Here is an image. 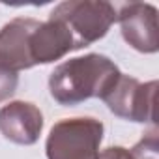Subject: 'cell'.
<instances>
[{
	"instance_id": "cell-1",
	"label": "cell",
	"mask_w": 159,
	"mask_h": 159,
	"mask_svg": "<svg viewBox=\"0 0 159 159\" xmlns=\"http://www.w3.org/2000/svg\"><path fill=\"white\" fill-rule=\"evenodd\" d=\"M120 75L122 71L109 56L90 52L58 64L49 77V92L56 103L73 107L92 98L103 99Z\"/></svg>"
},
{
	"instance_id": "cell-2",
	"label": "cell",
	"mask_w": 159,
	"mask_h": 159,
	"mask_svg": "<svg viewBox=\"0 0 159 159\" xmlns=\"http://www.w3.org/2000/svg\"><path fill=\"white\" fill-rule=\"evenodd\" d=\"M103 133V122L96 118H64L47 135V159H99Z\"/></svg>"
},
{
	"instance_id": "cell-3",
	"label": "cell",
	"mask_w": 159,
	"mask_h": 159,
	"mask_svg": "<svg viewBox=\"0 0 159 159\" xmlns=\"http://www.w3.org/2000/svg\"><path fill=\"white\" fill-rule=\"evenodd\" d=\"M49 17L62 21L69 28L79 51L107 36L116 23V8L105 0H67L60 2Z\"/></svg>"
},
{
	"instance_id": "cell-4",
	"label": "cell",
	"mask_w": 159,
	"mask_h": 159,
	"mask_svg": "<svg viewBox=\"0 0 159 159\" xmlns=\"http://www.w3.org/2000/svg\"><path fill=\"white\" fill-rule=\"evenodd\" d=\"M155 94L157 81L140 83L139 79L122 73L112 90L103 98V101L107 103L109 111L118 118L139 124H153Z\"/></svg>"
},
{
	"instance_id": "cell-5",
	"label": "cell",
	"mask_w": 159,
	"mask_h": 159,
	"mask_svg": "<svg viewBox=\"0 0 159 159\" xmlns=\"http://www.w3.org/2000/svg\"><path fill=\"white\" fill-rule=\"evenodd\" d=\"M122 38L139 52L152 54L159 49L157 8L146 2H129L116 10Z\"/></svg>"
},
{
	"instance_id": "cell-6",
	"label": "cell",
	"mask_w": 159,
	"mask_h": 159,
	"mask_svg": "<svg viewBox=\"0 0 159 159\" xmlns=\"http://www.w3.org/2000/svg\"><path fill=\"white\" fill-rule=\"evenodd\" d=\"M38 25V19L15 17L0 28V66L15 73L34 67L30 60V36Z\"/></svg>"
},
{
	"instance_id": "cell-7",
	"label": "cell",
	"mask_w": 159,
	"mask_h": 159,
	"mask_svg": "<svg viewBox=\"0 0 159 159\" xmlns=\"http://www.w3.org/2000/svg\"><path fill=\"white\" fill-rule=\"evenodd\" d=\"M43 129L41 111L28 101H10L0 109V133L10 142L30 146L39 140Z\"/></svg>"
},
{
	"instance_id": "cell-8",
	"label": "cell",
	"mask_w": 159,
	"mask_h": 159,
	"mask_svg": "<svg viewBox=\"0 0 159 159\" xmlns=\"http://www.w3.org/2000/svg\"><path fill=\"white\" fill-rule=\"evenodd\" d=\"M71 51H77L75 39L69 28L54 17L39 21L30 36V60L34 66L56 62Z\"/></svg>"
},
{
	"instance_id": "cell-9",
	"label": "cell",
	"mask_w": 159,
	"mask_h": 159,
	"mask_svg": "<svg viewBox=\"0 0 159 159\" xmlns=\"http://www.w3.org/2000/svg\"><path fill=\"white\" fill-rule=\"evenodd\" d=\"M131 159H159V137L157 129L148 131L131 150Z\"/></svg>"
},
{
	"instance_id": "cell-10",
	"label": "cell",
	"mask_w": 159,
	"mask_h": 159,
	"mask_svg": "<svg viewBox=\"0 0 159 159\" xmlns=\"http://www.w3.org/2000/svg\"><path fill=\"white\" fill-rule=\"evenodd\" d=\"M17 84H19V75L0 66V103L10 99L15 94Z\"/></svg>"
},
{
	"instance_id": "cell-11",
	"label": "cell",
	"mask_w": 159,
	"mask_h": 159,
	"mask_svg": "<svg viewBox=\"0 0 159 159\" xmlns=\"http://www.w3.org/2000/svg\"><path fill=\"white\" fill-rule=\"evenodd\" d=\"M99 159H131V153L127 148L122 146H111L99 153Z\"/></svg>"
}]
</instances>
